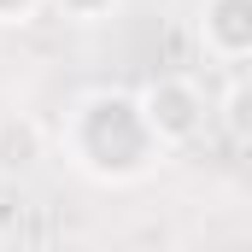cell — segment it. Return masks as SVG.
I'll list each match as a JSON object with an SVG mask.
<instances>
[{"label": "cell", "mask_w": 252, "mask_h": 252, "mask_svg": "<svg viewBox=\"0 0 252 252\" xmlns=\"http://www.w3.org/2000/svg\"><path fill=\"white\" fill-rule=\"evenodd\" d=\"M199 47L217 64L252 59V0H205L199 6Z\"/></svg>", "instance_id": "cell-3"}, {"label": "cell", "mask_w": 252, "mask_h": 252, "mask_svg": "<svg viewBox=\"0 0 252 252\" xmlns=\"http://www.w3.org/2000/svg\"><path fill=\"white\" fill-rule=\"evenodd\" d=\"M47 158V129L30 112H0V170L6 176H30Z\"/></svg>", "instance_id": "cell-4"}, {"label": "cell", "mask_w": 252, "mask_h": 252, "mask_svg": "<svg viewBox=\"0 0 252 252\" xmlns=\"http://www.w3.org/2000/svg\"><path fill=\"white\" fill-rule=\"evenodd\" d=\"M35 6H41V0H0V24H24Z\"/></svg>", "instance_id": "cell-6"}, {"label": "cell", "mask_w": 252, "mask_h": 252, "mask_svg": "<svg viewBox=\"0 0 252 252\" xmlns=\"http://www.w3.org/2000/svg\"><path fill=\"white\" fill-rule=\"evenodd\" d=\"M0 235H6V217H0Z\"/></svg>", "instance_id": "cell-7"}, {"label": "cell", "mask_w": 252, "mask_h": 252, "mask_svg": "<svg viewBox=\"0 0 252 252\" xmlns=\"http://www.w3.org/2000/svg\"><path fill=\"white\" fill-rule=\"evenodd\" d=\"M59 141H64V158H70L82 176L112 182V188L141 182V176L164 158L158 141L141 124V112H135V94H124V88H100V94L76 100V112L64 118Z\"/></svg>", "instance_id": "cell-1"}, {"label": "cell", "mask_w": 252, "mask_h": 252, "mask_svg": "<svg viewBox=\"0 0 252 252\" xmlns=\"http://www.w3.org/2000/svg\"><path fill=\"white\" fill-rule=\"evenodd\" d=\"M53 6H59L64 18H76V24H94V18H106L118 0H53Z\"/></svg>", "instance_id": "cell-5"}, {"label": "cell", "mask_w": 252, "mask_h": 252, "mask_svg": "<svg viewBox=\"0 0 252 252\" xmlns=\"http://www.w3.org/2000/svg\"><path fill=\"white\" fill-rule=\"evenodd\" d=\"M135 112H141L147 135L158 141V153H176V147L199 141L205 124H211V100H205V88H199L193 76H182V70H164V76L141 82Z\"/></svg>", "instance_id": "cell-2"}]
</instances>
